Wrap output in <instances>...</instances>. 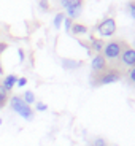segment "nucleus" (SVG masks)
Here are the masks:
<instances>
[{"label": "nucleus", "mask_w": 135, "mask_h": 146, "mask_svg": "<svg viewBox=\"0 0 135 146\" xmlns=\"http://www.w3.org/2000/svg\"><path fill=\"white\" fill-rule=\"evenodd\" d=\"M64 19H65V15H64V13H57V15H56V18H54V27L56 29L61 27V24L64 22Z\"/></svg>", "instance_id": "obj_14"}, {"label": "nucleus", "mask_w": 135, "mask_h": 146, "mask_svg": "<svg viewBox=\"0 0 135 146\" xmlns=\"http://www.w3.org/2000/svg\"><path fill=\"white\" fill-rule=\"evenodd\" d=\"M16 83H18V76H16V75H7V76L3 78V81H2V86L5 88L7 92H10L11 89L16 86Z\"/></svg>", "instance_id": "obj_8"}, {"label": "nucleus", "mask_w": 135, "mask_h": 146, "mask_svg": "<svg viewBox=\"0 0 135 146\" xmlns=\"http://www.w3.org/2000/svg\"><path fill=\"white\" fill-rule=\"evenodd\" d=\"M7 48H8V44H7V43H0V54H2V52H3L5 49H7Z\"/></svg>", "instance_id": "obj_23"}, {"label": "nucleus", "mask_w": 135, "mask_h": 146, "mask_svg": "<svg viewBox=\"0 0 135 146\" xmlns=\"http://www.w3.org/2000/svg\"><path fill=\"white\" fill-rule=\"evenodd\" d=\"M72 26H73V19H70V18H65V19H64V27H65L67 32H70Z\"/></svg>", "instance_id": "obj_16"}, {"label": "nucleus", "mask_w": 135, "mask_h": 146, "mask_svg": "<svg viewBox=\"0 0 135 146\" xmlns=\"http://www.w3.org/2000/svg\"><path fill=\"white\" fill-rule=\"evenodd\" d=\"M70 3V0H61V5H62L64 8H67V5Z\"/></svg>", "instance_id": "obj_24"}, {"label": "nucleus", "mask_w": 135, "mask_h": 146, "mask_svg": "<svg viewBox=\"0 0 135 146\" xmlns=\"http://www.w3.org/2000/svg\"><path fill=\"white\" fill-rule=\"evenodd\" d=\"M40 7L43 8L45 11H48V10H49V3H48L46 0H40Z\"/></svg>", "instance_id": "obj_21"}, {"label": "nucleus", "mask_w": 135, "mask_h": 146, "mask_svg": "<svg viewBox=\"0 0 135 146\" xmlns=\"http://www.w3.org/2000/svg\"><path fill=\"white\" fill-rule=\"evenodd\" d=\"M134 49H135V40H134Z\"/></svg>", "instance_id": "obj_26"}, {"label": "nucleus", "mask_w": 135, "mask_h": 146, "mask_svg": "<svg viewBox=\"0 0 135 146\" xmlns=\"http://www.w3.org/2000/svg\"><path fill=\"white\" fill-rule=\"evenodd\" d=\"M127 78H129V81H132V83L135 84V67L129 68V72H127Z\"/></svg>", "instance_id": "obj_17"}, {"label": "nucleus", "mask_w": 135, "mask_h": 146, "mask_svg": "<svg viewBox=\"0 0 135 146\" xmlns=\"http://www.w3.org/2000/svg\"><path fill=\"white\" fill-rule=\"evenodd\" d=\"M70 32L73 35H84V33H88V27L84 26V24H80V22H73Z\"/></svg>", "instance_id": "obj_10"}, {"label": "nucleus", "mask_w": 135, "mask_h": 146, "mask_svg": "<svg viewBox=\"0 0 135 146\" xmlns=\"http://www.w3.org/2000/svg\"><path fill=\"white\" fill-rule=\"evenodd\" d=\"M27 84V80L26 78H18V83H16V86H19V88H24Z\"/></svg>", "instance_id": "obj_20"}, {"label": "nucleus", "mask_w": 135, "mask_h": 146, "mask_svg": "<svg viewBox=\"0 0 135 146\" xmlns=\"http://www.w3.org/2000/svg\"><path fill=\"white\" fill-rule=\"evenodd\" d=\"M126 44H127L126 41H121V40L108 41V43H105V46H103L102 56L106 59V62H118L122 49L126 48Z\"/></svg>", "instance_id": "obj_2"}, {"label": "nucleus", "mask_w": 135, "mask_h": 146, "mask_svg": "<svg viewBox=\"0 0 135 146\" xmlns=\"http://www.w3.org/2000/svg\"><path fill=\"white\" fill-rule=\"evenodd\" d=\"M67 18L70 19H76L80 18L81 11H83V0H70V3L67 5Z\"/></svg>", "instance_id": "obj_7"}, {"label": "nucleus", "mask_w": 135, "mask_h": 146, "mask_svg": "<svg viewBox=\"0 0 135 146\" xmlns=\"http://www.w3.org/2000/svg\"><path fill=\"white\" fill-rule=\"evenodd\" d=\"M122 78V73L116 67H108L105 72L99 75H92V84L94 86H105V84H113Z\"/></svg>", "instance_id": "obj_1"}, {"label": "nucleus", "mask_w": 135, "mask_h": 146, "mask_svg": "<svg viewBox=\"0 0 135 146\" xmlns=\"http://www.w3.org/2000/svg\"><path fill=\"white\" fill-rule=\"evenodd\" d=\"M22 100H24L27 105H32V103H35V95H33L32 91H26L24 95H22Z\"/></svg>", "instance_id": "obj_13"}, {"label": "nucleus", "mask_w": 135, "mask_h": 146, "mask_svg": "<svg viewBox=\"0 0 135 146\" xmlns=\"http://www.w3.org/2000/svg\"><path fill=\"white\" fill-rule=\"evenodd\" d=\"M10 105L11 110L18 113L21 117H24L26 121H32L33 119V110L30 108V105H27L24 100H22L21 95H13L10 99Z\"/></svg>", "instance_id": "obj_3"}, {"label": "nucleus", "mask_w": 135, "mask_h": 146, "mask_svg": "<svg viewBox=\"0 0 135 146\" xmlns=\"http://www.w3.org/2000/svg\"><path fill=\"white\" fill-rule=\"evenodd\" d=\"M35 108H37V111H46V110H48V105H46V103L38 102V103H37V106H35Z\"/></svg>", "instance_id": "obj_19"}, {"label": "nucleus", "mask_w": 135, "mask_h": 146, "mask_svg": "<svg viewBox=\"0 0 135 146\" xmlns=\"http://www.w3.org/2000/svg\"><path fill=\"white\" fill-rule=\"evenodd\" d=\"M103 46H105V41L100 40V38H92V40H91V48H92V51H95L97 54H102Z\"/></svg>", "instance_id": "obj_11"}, {"label": "nucleus", "mask_w": 135, "mask_h": 146, "mask_svg": "<svg viewBox=\"0 0 135 146\" xmlns=\"http://www.w3.org/2000/svg\"><path fill=\"white\" fill-rule=\"evenodd\" d=\"M127 11H129V15H130V18L135 19V0H132V2L127 3Z\"/></svg>", "instance_id": "obj_15"}, {"label": "nucleus", "mask_w": 135, "mask_h": 146, "mask_svg": "<svg viewBox=\"0 0 135 146\" xmlns=\"http://www.w3.org/2000/svg\"><path fill=\"white\" fill-rule=\"evenodd\" d=\"M91 68H92V75H99V73L105 72V70L108 68V62H106V59L103 57L102 54H95L94 57H92Z\"/></svg>", "instance_id": "obj_6"}, {"label": "nucleus", "mask_w": 135, "mask_h": 146, "mask_svg": "<svg viewBox=\"0 0 135 146\" xmlns=\"http://www.w3.org/2000/svg\"><path fill=\"white\" fill-rule=\"evenodd\" d=\"M119 62L122 67H127V68L135 67V49L134 48L126 44V48L122 49V52H121V56H119Z\"/></svg>", "instance_id": "obj_5"}, {"label": "nucleus", "mask_w": 135, "mask_h": 146, "mask_svg": "<svg viewBox=\"0 0 135 146\" xmlns=\"http://www.w3.org/2000/svg\"><path fill=\"white\" fill-rule=\"evenodd\" d=\"M18 54H19V60H21V62H24V59H26L24 51H22V49H18Z\"/></svg>", "instance_id": "obj_22"}, {"label": "nucleus", "mask_w": 135, "mask_h": 146, "mask_svg": "<svg viewBox=\"0 0 135 146\" xmlns=\"http://www.w3.org/2000/svg\"><path fill=\"white\" fill-rule=\"evenodd\" d=\"M83 65L81 60H72V59H62V67L65 70H75Z\"/></svg>", "instance_id": "obj_9"}, {"label": "nucleus", "mask_w": 135, "mask_h": 146, "mask_svg": "<svg viewBox=\"0 0 135 146\" xmlns=\"http://www.w3.org/2000/svg\"><path fill=\"white\" fill-rule=\"evenodd\" d=\"M0 75H3V67H2V62H0Z\"/></svg>", "instance_id": "obj_25"}, {"label": "nucleus", "mask_w": 135, "mask_h": 146, "mask_svg": "<svg viewBox=\"0 0 135 146\" xmlns=\"http://www.w3.org/2000/svg\"><path fill=\"white\" fill-rule=\"evenodd\" d=\"M7 102H8V92L5 91V88L0 83V108H3L7 105Z\"/></svg>", "instance_id": "obj_12"}, {"label": "nucleus", "mask_w": 135, "mask_h": 146, "mask_svg": "<svg viewBox=\"0 0 135 146\" xmlns=\"http://www.w3.org/2000/svg\"><path fill=\"white\" fill-rule=\"evenodd\" d=\"M0 124H2V119H0Z\"/></svg>", "instance_id": "obj_27"}, {"label": "nucleus", "mask_w": 135, "mask_h": 146, "mask_svg": "<svg viewBox=\"0 0 135 146\" xmlns=\"http://www.w3.org/2000/svg\"><path fill=\"white\" fill-rule=\"evenodd\" d=\"M97 32L100 36H113L116 33V21L113 18H105L97 26Z\"/></svg>", "instance_id": "obj_4"}, {"label": "nucleus", "mask_w": 135, "mask_h": 146, "mask_svg": "<svg viewBox=\"0 0 135 146\" xmlns=\"http://www.w3.org/2000/svg\"><path fill=\"white\" fill-rule=\"evenodd\" d=\"M92 146H106V141L103 138H95L94 143H92Z\"/></svg>", "instance_id": "obj_18"}]
</instances>
